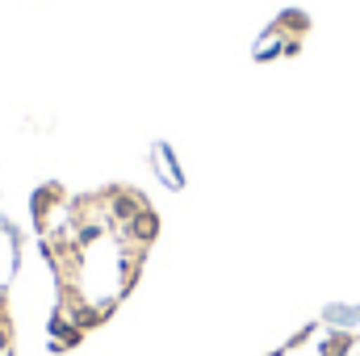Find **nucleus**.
Here are the masks:
<instances>
[{"mask_svg":"<svg viewBox=\"0 0 360 356\" xmlns=\"http://www.w3.org/2000/svg\"><path fill=\"white\" fill-rule=\"evenodd\" d=\"M155 227H160V218H155L151 210H139V214H134V235H139V239H155Z\"/></svg>","mask_w":360,"mask_h":356,"instance_id":"f257e3e1","label":"nucleus"}]
</instances>
